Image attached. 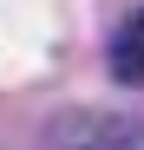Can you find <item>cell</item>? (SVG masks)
I'll return each instance as SVG.
<instances>
[{
	"mask_svg": "<svg viewBox=\"0 0 144 150\" xmlns=\"http://www.w3.org/2000/svg\"><path fill=\"white\" fill-rule=\"evenodd\" d=\"M111 72H118V85L144 91V7H131L118 20V33H111Z\"/></svg>",
	"mask_w": 144,
	"mask_h": 150,
	"instance_id": "obj_2",
	"label": "cell"
},
{
	"mask_svg": "<svg viewBox=\"0 0 144 150\" xmlns=\"http://www.w3.org/2000/svg\"><path fill=\"white\" fill-rule=\"evenodd\" d=\"M46 150H144V124L118 111H59L46 124Z\"/></svg>",
	"mask_w": 144,
	"mask_h": 150,
	"instance_id": "obj_1",
	"label": "cell"
}]
</instances>
